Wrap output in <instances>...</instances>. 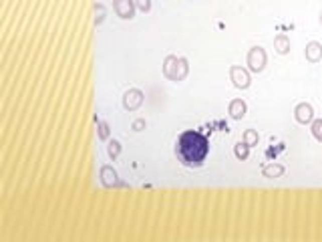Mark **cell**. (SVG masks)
<instances>
[{
	"instance_id": "obj_1",
	"label": "cell",
	"mask_w": 322,
	"mask_h": 242,
	"mask_svg": "<svg viewBox=\"0 0 322 242\" xmlns=\"http://www.w3.org/2000/svg\"><path fill=\"white\" fill-rule=\"evenodd\" d=\"M176 156L186 168H200L210 156V140L196 130H188L178 138Z\"/></svg>"
},
{
	"instance_id": "obj_2",
	"label": "cell",
	"mask_w": 322,
	"mask_h": 242,
	"mask_svg": "<svg viewBox=\"0 0 322 242\" xmlns=\"http://www.w3.org/2000/svg\"><path fill=\"white\" fill-rule=\"evenodd\" d=\"M190 73V65L184 57H176V55H170L166 57L164 61V75L174 81V83H182Z\"/></svg>"
},
{
	"instance_id": "obj_3",
	"label": "cell",
	"mask_w": 322,
	"mask_h": 242,
	"mask_svg": "<svg viewBox=\"0 0 322 242\" xmlns=\"http://www.w3.org/2000/svg\"><path fill=\"white\" fill-rule=\"evenodd\" d=\"M246 65H248V71L252 73H262L268 65V55L262 47H252L248 51V57H246Z\"/></svg>"
},
{
	"instance_id": "obj_4",
	"label": "cell",
	"mask_w": 322,
	"mask_h": 242,
	"mask_svg": "<svg viewBox=\"0 0 322 242\" xmlns=\"http://www.w3.org/2000/svg\"><path fill=\"white\" fill-rule=\"evenodd\" d=\"M230 81L234 83L236 89H248L252 85V77H250V71L240 67V65H234L230 69Z\"/></svg>"
},
{
	"instance_id": "obj_5",
	"label": "cell",
	"mask_w": 322,
	"mask_h": 242,
	"mask_svg": "<svg viewBox=\"0 0 322 242\" xmlns=\"http://www.w3.org/2000/svg\"><path fill=\"white\" fill-rule=\"evenodd\" d=\"M113 11L119 19L131 21L135 17V11H137L135 0H113Z\"/></svg>"
},
{
	"instance_id": "obj_6",
	"label": "cell",
	"mask_w": 322,
	"mask_h": 242,
	"mask_svg": "<svg viewBox=\"0 0 322 242\" xmlns=\"http://www.w3.org/2000/svg\"><path fill=\"white\" fill-rule=\"evenodd\" d=\"M143 99H145V95H143L139 89H129V91L123 95V107H125V111H137V109L143 105Z\"/></svg>"
},
{
	"instance_id": "obj_7",
	"label": "cell",
	"mask_w": 322,
	"mask_h": 242,
	"mask_svg": "<svg viewBox=\"0 0 322 242\" xmlns=\"http://www.w3.org/2000/svg\"><path fill=\"white\" fill-rule=\"evenodd\" d=\"M294 117H296V121H298L300 126L312 124V121H314V109H312V105H310V103H300V105H296Z\"/></svg>"
},
{
	"instance_id": "obj_8",
	"label": "cell",
	"mask_w": 322,
	"mask_h": 242,
	"mask_svg": "<svg viewBox=\"0 0 322 242\" xmlns=\"http://www.w3.org/2000/svg\"><path fill=\"white\" fill-rule=\"evenodd\" d=\"M99 180H101L103 188H107V190L119 186V176H117V172H115L111 166H103V168L99 170Z\"/></svg>"
},
{
	"instance_id": "obj_9",
	"label": "cell",
	"mask_w": 322,
	"mask_h": 242,
	"mask_svg": "<svg viewBox=\"0 0 322 242\" xmlns=\"http://www.w3.org/2000/svg\"><path fill=\"white\" fill-rule=\"evenodd\" d=\"M228 113H230V117H232V119H236V121L244 119V117H246V113H248V105H246V101H242V99H234V101H230V105H228Z\"/></svg>"
},
{
	"instance_id": "obj_10",
	"label": "cell",
	"mask_w": 322,
	"mask_h": 242,
	"mask_svg": "<svg viewBox=\"0 0 322 242\" xmlns=\"http://www.w3.org/2000/svg\"><path fill=\"white\" fill-rule=\"evenodd\" d=\"M304 55H306V61H308V63H312V65L320 63V61H322V45H320L318 41H310V43L306 45Z\"/></svg>"
},
{
	"instance_id": "obj_11",
	"label": "cell",
	"mask_w": 322,
	"mask_h": 242,
	"mask_svg": "<svg viewBox=\"0 0 322 242\" xmlns=\"http://www.w3.org/2000/svg\"><path fill=\"white\" fill-rule=\"evenodd\" d=\"M290 47H292V43H290V37H288V35H284V33L276 35V39H274V49H276L278 55H288V53H290Z\"/></svg>"
},
{
	"instance_id": "obj_12",
	"label": "cell",
	"mask_w": 322,
	"mask_h": 242,
	"mask_svg": "<svg viewBox=\"0 0 322 242\" xmlns=\"http://www.w3.org/2000/svg\"><path fill=\"white\" fill-rule=\"evenodd\" d=\"M262 174H264V178H268V180L282 178V176H284V166H282V164H270V166H266V168L262 170Z\"/></svg>"
},
{
	"instance_id": "obj_13",
	"label": "cell",
	"mask_w": 322,
	"mask_h": 242,
	"mask_svg": "<svg viewBox=\"0 0 322 242\" xmlns=\"http://www.w3.org/2000/svg\"><path fill=\"white\" fill-rule=\"evenodd\" d=\"M250 146L248 144H244V142H240V144H236L234 146V156L240 160V162H244V160H248L250 158Z\"/></svg>"
},
{
	"instance_id": "obj_14",
	"label": "cell",
	"mask_w": 322,
	"mask_h": 242,
	"mask_svg": "<svg viewBox=\"0 0 322 242\" xmlns=\"http://www.w3.org/2000/svg\"><path fill=\"white\" fill-rule=\"evenodd\" d=\"M107 154H109V158L115 162V160L119 158V154H121V144H119L117 140H109V144H107Z\"/></svg>"
},
{
	"instance_id": "obj_15",
	"label": "cell",
	"mask_w": 322,
	"mask_h": 242,
	"mask_svg": "<svg viewBox=\"0 0 322 242\" xmlns=\"http://www.w3.org/2000/svg\"><path fill=\"white\" fill-rule=\"evenodd\" d=\"M258 142H260V136H258L256 130H246V132H244V144H248L250 148H254V146H258Z\"/></svg>"
},
{
	"instance_id": "obj_16",
	"label": "cell",
	"mask_w": 322,
	"mask_h": 242,
	"mask_svg": "<svg viewBox=\"0 0 322 242\" xmlns=\"http://www.w3.org/2000/svg\"><path fill=\"white\" fill-rule=\"evenodd\" d=\"M97 136H99L101 142H109V136H111L109 124H105V121H99V124H97Z\"/></svg>"
},
{
	"instance_id": "obj_17",
	"label": "cell",
	"mask_w": 322,
	"mask_h": 242,
	"mask_svg": "<svg viewBox=\"0 0 322 242\" xmlns=\"http://www.w3.org/2000/svg\"><path fill=\"white\" fill-rule=\"evenodd\" d=\"M310 132H312L314 140L322 144V119H314L312 121V124H310Z\"/></svg>"
},
{
	"instance_id": "obj_18",
	"label": "cell",
	"mask_w": 322,
	"mask_h": 242,
	"mask_svg": "<svg viewBox=\"0 0 322 242\" xmlns=\"http://www.w3.org/2000/svg\"><path fill=\"white\" fill-rule=\"evenodd\" d=\"M105 15H107L105 7H103V5H95V27L103 25V21H105Z\"/></svg>"
},
{
	"instance_id": "obj_19",
	"label": "cell",
	"mask_w": 322,
	"mask_h": 242,
	"mask_svg": "<svg viewBox=\"0 0 322 242\" xmlns=\"http://www.w3.org/2000/svg\"><path fill=\"white\" fill-rule=\"evenodd\" d=\"M135 7L141 13H149L151 11V0H135Z\"/></svg>"
},
{
	"instance_id": "obj_20",
	"label": "cell",
	"mask_w": 322,
	"mask_h": 242,
	"mask_svg": "<svg viewBox=\"0 0 322 242\" xmlns=\"http://www.w3.org/2000/svg\"><path fill=\"white\" fill-rule=\"evenodd\" d=\"M145 126H147L145 119H135L133 126H131V130H133V132H141V130H145Z\"/></svg>"
},
{
	"instance_id": "obj_21",
	"label": "cell",
	"mask_w": 322,
	"mask_h": 242,
	"mask_svg": "<svg viewBox=\"0 0 322 242\" xmlns=\"http://www.w3.org/2000/svg\"><path fill=\"white\" fill-rule=\"evenodd\" d=\"M320 25H322V13H320Z\"/></svg>"
}]
</instances>
